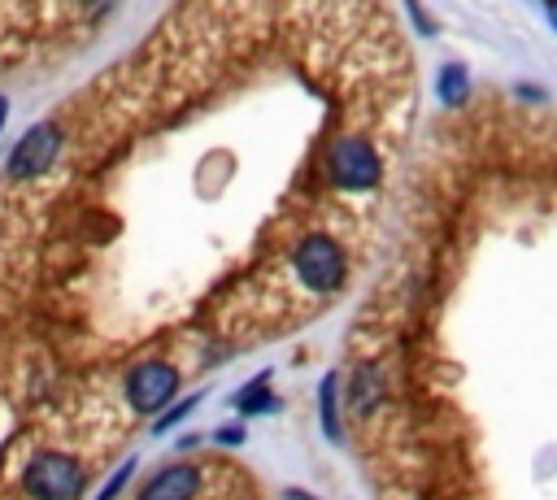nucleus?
<instances>
[{
	"label": "nucleus",
	"mask_w": 557,
	"mask_h": 500,
	"mask_svg": "<svg viewBox=\"0 0 557 500\" xmlns=\"http://www.w3.org/2000/svg\"><path fill=\"white\" fill-rule=\"evenodd\" d=\"M466 87H470V78H466L461 65H444V70H440V96H444L448 104H461V100H466Z\"/></svg>",
	"instance_id": "9d476101"
},
{
	"label": "nucleus",
	"mask_w": 557,
	"mask_h": 500,
	"mask_svg": "<svg viewBox=\"0 0 557 500\" xmlns=\"http://www.w3.org/2000/svg\"><path fill=\"white\" fill-rule=\"evenodd\" d=\"M335 391H339V378L326 374L322 387H318V404H322V430L331 439H339V404H335Z\"/></svg>",
	"instance_id": "6e6552de"
},
{
	"label": "nucleus",
	"mask_w": 557,
	"mask_h": 500,
	"mask_svg": "<svg viewBox=\"0 0 557 500\" xmlns=\"http://www.w3.org/2000/svg\"><path fill=\"white\" fill-rule=\"evenodd\" d=\"M57 148H61V130H57L52 122L30 126V130L17 139V148L9 152V174H13V178H35V174H44V170L52 165Z\"/></svg>",
	"instance_id": "20e7f679"
},
{
	"label": "nucleus",
	"mask_w": 557,
	"mask_h": 500,
	"mask_svg": "<svg viewBox=\"0 0 557 500\" xmlns=\"http://www.w3.org/2000/svg\"><path fill=\"white\" fill-rule=\"evenodd\" d=\"M235 404H239V413H270V409H278V400L265 391V374L257 383H248L244 391H235Z\"/></svg>",
	"instance_id": "1a4fd4ad"
},
{
	"label": "nucleus",
	"mask_w": 557,
	"mask_h": 500,
	"mask_svg": "<svg viewBox=\"0 0 557 500\" xmlns=\"http://www.w3.org/2000/svg\"><path fill=\"white\" fill-rule=\"evenodd\" d=\"M292 265L305 278V287H313V291H335L344 283V252L331 235H305Z\"/></svg>",
	"instance_id": "7ed1b4c3"
},
{
	"label": "nucleus",
	"mask_w": 557,
	"mask_h": 500,
	"mask_svg": "<svg viewBox=\"0 0 557 500\" xmlns=\"http://www.w3.org/2000/svg\"><path fill=\"white\" fill-rule=\"evenodd\" d=\"M22 483L35 500H74L83 491V470L65 452H35Z\"/></svg>",
	"instance_id": "f257e3e1"
},
{
	"label": "nucleus",
	"mask_w": 557,
	"mask_h": 500,
	"mask_svg": "<svg viewBox=\"0 0 557 500\" xmlns=\"http://www.w3.org/2000/svg\"><path fill=\"white\" fill-rule=\"evenodd\" d=\"M379 400H383V374H379L374 365L357 370V378H352V387H348V404H352L357 413H370Z\"/></svg>",
	"instance_id": "0eeeda50"
},
{
	"label": "nucleus",
	"mask_w": 557,
	"mask_h": 500,
	"mask_svg": "<svg viewBox=\"0 0 557 500\" xmlns=\"http://www.w3.org/2000/svg\"><path fill=\"white\" fill-rule=\"evenodd\" d=\"M196 404H200V396H187V400H178V404H174L165 417H157V430H170V426H174V422H183V417H187Z\"/></svg>",
	"instance_id": "9b49d317"
},
{
	"label": "nucleus",
	"mask_w": 557,
	"mask_h": 500,
	"mask_svg": "<svg viewBox=\"0 0 557 500\" xmlns=\"http://www.w3.org/2000/svg\"><path fill=\"white\" fill-rule=\"evenodd\" d=\"M326 174H331L335 187L361 191V187H374L379 183V157H374V148L361 135H344L326 152Z\"/></svg>",
	"instance_id": "f03ea898"
},
{
	"label": "nucleus",
	"mask_w": 557,
	"mask_h": 500,
	"mask_svg": "<svg viewBox=\"0 0 557 500\" xmlns=\"http://www.w3.org/2000/svg\"><path fill=\"white\" fill-rule=\"evenodd\" d=\"M174 387H178V374H174L170 365H161V361H148V365H139V370L131 374L126 396H131V404H135L139 413H152V409H161V404L174 396Z\"/></svg>",
	"instance_id": "39448f33"
},
{
	"label": "nucleus",
	"mask_w": 557,
	"mask_h": 500,
	"mask_svg": "<svg viewBox=\"0 0 557 500\" xmlns=\"http://www.w3.org/2000/svg\"><path fill=\"white\" fill-rule=\"evenodd\" d=\"M405 9H409V17L418 22V30H422V35H435V22L426 17V9H422L418 0H405Z\"/></svg>",
	"instance_id": "ddd939ff"
},
{
	"label": "nucleus",
	"mask_w": 557,
	"mask_h": 500,
	"mask_svg": "<svg viewBox=\"0 0 557 500\" xmlns=\"http://www.w3.org/2000/svg\"><path fill=\"white\" fill-rule=\"evenodd\" d=\"M213 439H218V443H244V426H218Z\"/></svg>",
	"instance_id": "4468645a"
},
{
	"label": "nucleus",
	"mask_w": 557,
	"mask_h": 500,
	"mask_svg": "<svg viewBox=\"0 0 557 500\" xmlns=\"http://www.w3.org/2000/svg\"><path fill=\"white\" fill-rule=\"evenodd\" d=\"M283 500H313V496H309V491H296V487H287V491H283Z\"/></svg>",
	"instance_id": "2eb2a0df"
},
{
	"label": "nucleus",
	"mask_w": 557,
	"mask_h": 500,
	"mask_svg": "<svg viewBox=\"0 0 557 500\" xmlns=\"http://www.w3.org/2000/svg\"><path fill=\"white\" fill-rule=\"evenodd\" d=\"M131 470H135V461H126V465H122V470H117V474L109 478V487H104V491H100L96 500H113V496H117V491L126 487V478H131Z\"/></svg>",
	"instance_id": "f8f14e48"
},
{
	"label": "nucleus",
	"mask_w": 557,
	"mask_h": 500,
	"mask_svg": "<svg viewBox=\"0 0 557 500\" xmlns=\"http://www.w3.org/2000/svg\"><path fill=\"white\" fill-rule=\"evenodd\" d=\"M4 117H9V100L0 96V130H4Z\"/></svg>",
	"instance_id": "dca6fc26"
},
{
	"label": "nucleus",
	"mask_w": 557,
	"mask_h": 500,
	"mask_svg": "<svg viewBox=\"0 0 557 500\" xmlns=\"http://www.w3.org/2000/svg\"><path fill=\"white\" fill-rule=\"evenodd\" d=\"M196 487H200V474L191 465H170V470H161L157 478L144 483L139 500H191Z\"/></svg>",
	"instance_id": "423d86ee"
}]
</instances>
